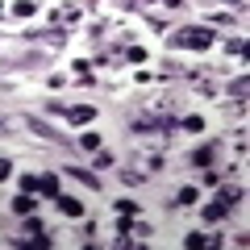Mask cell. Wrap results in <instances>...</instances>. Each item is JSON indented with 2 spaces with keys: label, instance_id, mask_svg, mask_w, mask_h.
I'll return each instance as SVG.
<instances>
[{
  "label": "cell",
  "instance_id": "7402d4cb",
  "mask_svg": "<svg viewBox=\"0 0 250 250\" xmlns=\"http://www.w3.org/2000/svg\"><path fill=\"white\" fill-rule=\"evenodd\" d=\"M125 4H129V9H134V4H146V0H125Z\"/></svg>",
  "mask_w": 250,
  "mask_h": 250
},
{
  "label": "cell",
  "instance_id": "5b68a950",
  "mask_svg": "<svg viewBox=\"0 0 250 250\" xmlns=\"http://www.w3.org/2000/svg\"><path fill=\"white\" fill-rule=\"evenodd\" d=\"M67 175H75L80 184H88V188H96V192H100V175H92V171H83V167H67Z\"/></svg>",
  "mask_w": 250,
  "mask_h": 250
},
{
  "label": "cell",
  "instance_id": "4fadbf2b",
  "mask_svg": "<svg viewBox=\"0 0 250 250\" xmlns=\"http://www.w3.org/2000/svg\"><path fill=\"white\" fill-rule=\"evenodd\" d=\"M117 213H125V217H134V213H138V200H117Z\"/></svg>",
  "mask_w": 250,
  "mask_h": 250
},
{
  "label": "cell",
  "instance_id": "9a60e30c",
  "mask_svg": "<svg viewBox=\"0 0 250 250\" xmlns=\"http://www.w3.org/2000/svg\"><path fill=\"white\" fill-rule=\"evenodd\" d=\"M188 246H192V250H196V246H208V238H205V233H188Z\"/></svg>",
  "mask_w": 250,
  "mask_h": 250
},
{
  "label": "cell",
  "instance_id": "9c48e42d",
  "mask_svg": "<svg viewBox=\"0 0 250 250\" xmlns=\"http://www.w3.org/2000/svg\"><path fill=\"white\" fill-rule=\"evenodd\" d=\"M13 13H17V17H34V13H38V0H17Z\"/></svg>",
  "mask_w": 250,
  "mask_h": 250
},
{
  "label": "cell",
  "instance_id": "30bf717a",
  "mask_svg": "<svg viewBox=\"0 0 250 250\" xmlns=\"http://www.w3.org/2000/svg\"><path fill=\"white\" fill-rule=\"evenodd\" d=\"M192 163H196V167H213V146H200V150L192 154Z\"/></svg>",
  "mask_w": 250,
  "mask_h": 250
},
{
  "label": "cell",
  "instance_id": "e0dca14e",
  "mask_svg": "<svg viewBox=\"0 0 250 250\" xmlns=\"http://www.w3.org/2000/svg\"><path fill=\"white\" fill-rule=\"evenodd\" d=\"M184 129H196V134H200V129H205V121H200V117H184Z\"/></svg>",
  "mask_w": 250,
  "mask_h": 250
},
{
  "label": "cell",
  "instance_id": "d6986e66",
  "mask_svg": "<svg viewBox=\"0 0 250 250\" xmlns=\"http://www.w3.org/2000/svg\"><path fill=\"white\" fill-rule=\"evenodd\" d=\"M25 233H29V238H34V233H42V221H38V217H29V221H25Z\"/></svg>",
  "mask_w": 250,
  "mask_h": 250
},
{
  "label": "cell",
  "instance_id": "7c38bea8",
  "mask_svg": "<svg viewBox=\"0 0 250 250\" xmlns=\"http://www.w3.org/2000/svg\"><path fill=\"white\" fill-rule=\"evenodd\" d=\"M196 200H200V192H196V188H184V192L175 196V205H196Z\"/></svg>",
  "mask_w": 250,
  "mask_h": 250
},
{
  "label": "cell",
  "instance_id": "3957f363",
  "mask_svg": "<svg viewBox=\"0 0 250 250\" xmlns=\"http://www.w3.org/2000/svg\"><path fill=\"white\" fill-rule=\"evenodd\" d=\"M92 117H96V108H92V104H75V108H67V121H71V125H88Z\"/></svg>",
  "mask_w": 250,
  "mask_h": 250
},
{
  "label": "cell",
  "instance_id": "ffe728a7",
  "mask_svg": "<svg viewBox=\"0 0 250 250\" xmlns=\"http://www.w3.org/2000/svg\"><path fill=\"white\" fill-rule=\"evenodd\" d=\"M80 142H83V146H88V150H100V138H96V134H83V138H80Z\"/></svg>",
  "mask_w": 250,
  "mask_h": 250
},
{
  "label": "cell",
  "instance_id": "ba28073f",
  "mask_svg": "<svg viewBox=\"0 0 250 250\" xmlns=\"http://www.w3.org/2000/svg\"><path fill=\"white\" fill-rule=\"evenodd\" d=\"M13 208H17V213H34V196H29V192H21V196H13Z\"/></svg>",
  "mask_w": 250,
  "mask_h": 250
},
{
  "label": "cell",
  "instance_id": "8992f818",
  "mask_svg": "<svg viewBox=\"0 0 250 250\" xmlns=\"http://www.w3.org/2000/svg\"><path fill=\"white\" fill-rule=\"evenodd\" d=\"M225 213H229V208H225L221 200H213V205H205V213H200V217H205V221H221Z\"/></svg>",
  "mask_w": 250,
  "mask_h": 250
},
{
  "label": "cell",
  "instance_id": "8fae6325",
  "mask_svg": "<svg viewBox=\"0 0 250 250\" xmlns=\"http://www.w3.org/2000/svg\"><path fill=\"white\" fill-rule=\"evenodd\" d=\"M238 200H242V188H225V192H221V205L225 208H233Z\"/></svg>",
  "mask_w": 250,
  "mask_h": 250
},
{
  "label": "cell",
  "instance_id": "603a6c76",
  "mask_svg": "<svg viewBox=\"0 0 250 250\" xmlns=\"http://www.w3.org/2000/svg\"><path fill=\"white\" fill-rule=\"evenodd\" d=\"M229 4H238V0H229Z\"/></svg>",
  "mask_w": 250,
  "mask_h": 250
},
{
  "label": "cell",
  "instance_id": "ac0fdd59",
  "mask_svg": "<svg viewBox=\"0 0 250 250\" xmlns=\"http://www.w3.org/2000/svg\"><path fill=\"white\" fill-rule=\"evenodd\" d=\"M21 192H38V175H25V179H21Z\"/></svg>",
  "mask_w": 250,
  "mask_h": 250
},
{
  "label": "cell",
  "instance_id": "6da1fadb",
  "mask_svg": "<svg viewBox=\"0 0 250 250\" xmlns=\"http://www.w3.org/2000/svg\"><path fill=\"white\" fill-rule=\"evenodd\" d=\"M167 42L171 46H192V50H208L217 38H213V29H205V25H188V29H175Z\"/></svg>",
  "mask_w": 250,
  "mask_h": 250
},
{
  "label": "cell",
  "instance_id": "277c9868",
  "mask_svg": "<svg viewBox=\"0 0 250 250\" xmlns=\"http://www.w3.org/2000/svg\"><path fill=\"white\" fill-rule=\"evenodd\" d=\"M38 192H42V196H59V175H38Z\"/></svg>",
  "mask_w": 250,
  "mask_h": 250
},
{
  "label": "cell",
  "instance_id": "44dd1931",
  "mask_svg": "<svg viewBox=\"0 0 250 250\" xmlns=\"http://www.w3.org/2000/svg\"><path fill=\"white\" fill-rule=\"evenodd\" d=\"M9 175H13V163H9V159H0V184H4Z\"/></svg>",
  "mask_w": 250,
  "mask_h": 250
},
{
  "label": "cell",
  "instance_id": "52a82bcc",
  "mask_svg": "<svg viewBox=\"0 0 250 250\" xmlns=\"http://www.w3.org/2000/svg\"><path fill=\"white\" fill-rule=\"evenodd\" d=\"M29 129H34V134H42V138H50V142H59V138H62V134H54L46 121H34V117H29Z\"/></svg>",
  "mask_w": 250,
  "mask_h": 250
},
{
  "label": "cell",
  "instance_id": "7a4b0ae2",
  "mask_svg": "<svg viewBox=\"0 0 250 250\" xmlns=\"http://www.w3.org/2000/svg\"><path fill=\"white\" fill-rule=\"evenodd\" d=\"M54 205H59L62 217H83V205H80L75 196H62V192H59V196H54Z\"/></svg>",
  "mask_w": 250,
  "mask_h": 250
},
{
  "label": "cell",
  "instance_id": "2e32d148",
  "mask_svg": "<svg viewBox=\"0 0 250 250\" xmlns=\"http://www.w3.org/2000/svg\"><path fill=\"white\" fill-rule=\"evenodd\" d=\"M71 67H75V71H80V75H83V80H88V71H92V62H88V59H75V62H71Z\"/></svg>",
  "mask_w": 250,
  "mask_h": 250
},
{
  "label": "cell",
  "instance_id": "5bb4252c",
  "mask_svg": "<svg viewBox=\"0 0 250 250\" xmlns=\"http://www.w3.org/2000/svg\"><path fill=\"white\" fill-rule=\"evenodd\" d=\"M125 59H129V62H146V50H142V46H129V50H125Z\"/></svg>",
  "mask_w": 250,
  "mask_h": 250
}]
</instances>
